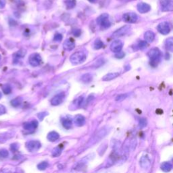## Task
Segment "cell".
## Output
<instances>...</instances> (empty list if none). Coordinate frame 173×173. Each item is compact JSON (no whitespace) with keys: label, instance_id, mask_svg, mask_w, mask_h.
<instances>
[{"label":"cell","instance_id":"10","mask_svg":"<svg viewBox=\"0 0 173 173\" xmlns=\"http://www.w3.org/2000/svg\"><path fill=\"white\" fill-rule=\"evenodd\" d=\"M130 29H131V26H130V25H125V26L121 27V28L114 31V32L113 33V37H119L124 36V35H126L129 32Z\"/></svg>","mask_w":173,"mask_h":173},{"label":"cell","instance_id":"37","mask_svg":"<svg viewBox=\"0 0 173 173\" xmlns=\"http://www.w3.org/2000/svg\"><path fill=\"white\" fill-rule=\"evenodd\" d=\"M147 125V121L146 119H144V118H142L139 120V127L141 129H143V128L145 127Z\"/></svg>","mask_w":173,"mask_h":173},{"label":"cell","instance_id":"12","mask_svg":"<svg viewBox=\"0 0 173 173\" xmlns=\"http://www.w3.org/2000/svg\"><path fill=\"white\" fill-rule=\"evenodd\" d=\"M137 8L139 13L145 14L150 11L151 6L148 4V3L141 2V3H139L138 4H137Z\"/></svg>","mask_w":173,"mask_h":173},{"label":"cell","instance_id":"6","mask_svg":"<svg viewBox=\"0 0 173 173\" xmlns=\"http://www.w3.org/2000/svg\"><path fill=\"white\" fill-rule=\"evenodd\" d=\"M138 16L134 12H127L124 14L123 16V20L126 22L129 23V24L135 23L138 20Z\"/></svg>","mask_w":173,"mask_h":173},{"label":"cell","instance_id":"47","mask_svg":"<svg viewBox=\"0 0 173 173\" xmlns=\"http://www.w3.org/2000/svg\"><path fill=\"white\" fill-rule=\"evenodd\" d=\"M88 1H90L91 3H94L96 1V0H88Z\"/></svg>","mask_w":173,"mask_h":173},{"label":"cell","instance_id":"9","mask_svg":"<svg viewBox=\"0 0 173 173\" xmlns=\"http://www.w3.org/2000/svg\"><path fill=\"white\" fill-rule=\"evenodd\" d=\"M123 48V41L119 40V39H116L112 41V43L110 44V50L114 53H118L119 52H121L122 49Z\"/></svg>","mask_w":173,"mask_h":173},{"label":"cell","instance_id":"5","mask_svg":"<svg viewBox=\"0 0 173 173\" xmlns=\"http://www.w3.org/2000/svg\"><path fill=\"white\" fill-rule=\"evenodd\" d=\"M29 62L31 66H33V67H37V66H39L41 64L42 58H41V56L39 54L34 53V54H32L29 56Z\"/></svg>","mask_w":173,"mask_h":173},{"label":"cell","instance_id":"20","mask_svg":"<svg viewBox=\"0 0 173 173\" xmlns=\"http://www.w3.org/2000/svg\"><path fill=\"white\" fill-rule=\"evenodd\" d=\"M47 138L50 141L54 142V141L58 140L59 138H60V135L56 131H51V132L48 133Z\"/></svg>","mask_w":173,"mask_h":173},{"label":"cell","instance_id":"24","mask_svg":"<svg viewBox=\"0 0 173 173\" xmlns=\"http://www.w3.org/2000/svg\"><path fill=\"white\" fill-rule=\"evenodd\" d=\"M80 80L84 83H89V82L92 81V80H93V75L90 73H86L81 76Z\"/></svg>","mask_w":173,"mask_h":173},{"label":"cell","instance_id":"33","mask_svg":"<svg viewBox=\"0 0 173 173\" xmlns=\"http://www.w3.org/2000/svg\"><path fill=\"white\" fill-rule=\"evenodd\" d=\"M49 166L48 163L47 162H42L37 165V168L40 170H44L48 168Z\"/></svg>","mask_w":173,"mask_h":173},{"label":"cell","instance_id":"41","mask_svg":"<svg viewBox=\"0 0 173 173\" xmlns=\"http://www.w3.org/2000/svg\"><path fill=\"white\" fill-rule=\"evenodd\" d=\"M125 54L123 52H119L118 53H116V55H115V57L116 58H119V59H121V58H123L124 57H125Z\"/></svg>","mask_w":173,"mask_h":173},{"label":"cell","instance_id":"50","mask_svg":"<svg viewBox=\"0 0 173 173\" xmlns=\"http://www.w3.org/2000/svg\"><path fill=\"white\" fill-rule=\"evenodd\" d=\"M1 56L0 55V60H1Z\"/></svg>","mask_w":173,"mask_h":173},{"label":"cell","instance_id":"42","mask_svg":"<svg viewBox=\"0 0 173 173\" xmlns=\"http://www.w3.org/2000/svg\"><path fill=\"white\" fill-rule=\"evenodd\" d=\"M72 34L75 37H79L81 34V31H80V29H74L72 31Z\"/></svg>","mask_w":173,"mask_h":173},{"label":"cell","instance_id":"31","mask_svg":"<svg viewBox=\"0 0 173 173\" xmlns=\"http://www.w3.org/2000/svg\"><path fill=\"white\" fill-rule=\"evenodd\" d=\"M3 93L5 95H8L12 92V86L10 84H4L2 86Z\"/></svg>","mask_w":173,"mask_h":173},{"label":"cell","instance_id":"45","mask_svg":"<svg viewBox=\"0 0 173 173\" xmlns=\"http://www.w3.org/2000/svg\"><path fill=\"white\" fill-rule=\"evenodd\" d=\"M47 115H48V113H47V112L39 113L38 114V118L39 119H40V121H42V120L45 118V116H47Z\"/></svg>","mask_w":173,"mask_h":173},{"label":"cell","instance_id":"29","mask_svg":"<svg viewBox=\"0 0 173 173\" xmlns=\"http://www.w3.org/2000/svg\"><path fill=\"white\" fill-rule=\"evenodd\" d=\"M104 46V43H103V41H102L101 39H97L95 41V42H94L93 47L95 50H99V49L103 48Z\"/></svg>","mask_w":173,"mask_h":173},{"label":"cell","instance_id":"22","mask_svg":"<svg viewBox=\"0 0 173 173\" xmlns=\"http://www.w3.org/2000/svg\"><path fill=\"white\" fill-rule=\"evenodd\" d=\"M165 48L170 52H173V38L169 37L165 41Z\"/></svg>","mask_w":173,"mask_h":173},{"label":"cell","instance_id":"26","mask_svg":"<svg viewBox=\"0 0 173 173\" xmlns=\"http://www.w3.org/2000/svg\"><path fill=\"white\" fill-rule=\"evenodd\" d=\"M26 54H27V51L24 50V49H21V50L18 51V52L14 54V59L15 60H18V59L24 58Z\"/></svg>","mask_w":173,"mask_h":173},{"label":"cell","instance_id":"21","mask_svg":"<svg viewBox=\"0 0 173 173\" xmlns=\"http://www.w3.org/2000/svg\"><path fill=\"white\" fill-rule=\"evenodd\" d=\"M107 133H108V132H107V131H106V129H101L99 132H98L97 134L95 135V136L94 137V140H95V141H99V140H100V139L104 138Z\"/></svg>","mask_w":173,"mask_h":173},{"label":"cell","instance_id":"23","mask_svg":"<svg viewBox=\"0 0 173 173\" xmlns=\"http://www.w3.org/2000/svg\"><path fill=\"white\" fill-rule=\"evenodd\" d=\"M160 168H161V170L162 171H164L165 172H170V171L172 170V166L170 162H164L161 164Z\"/></svg>","mask_w":173,"mask_h":173},{"label":"cell","instance_id":"25","mask_svg":"<svg viewBox=\"0 0 173 173\" xmlns=\"http://www.w3.org/2000/svg\"><path fill=\"white\" fill-rule=\"evenodd\" d=\"M62 126L66 129H70L72 126V121L70 119H64L62 121Z\"/></svg>","mask_w":173,"mask_h":173},{"label":"cell","instance_id":"13","mask_svg":"<svg viewBox=\"0 0 173 173\" xmlns=\"http://www.w3.org/2000/svg\"><path fill=\"white\" fill-rule=\"evenodd\" d=\"M139 164L142 168L148 169L150 167L151 160L147 156H143L139 160Z\"/></svg>","mask_w":173,"mask_h":173},{"label":"cell","instance_id":"19","mask_svg":"<svg viewBox=\"0 0 173 173\" xmlns=\"http://www.w3.org/2000/svg\"><path fill=\"white\" fill-rule=\"evenodd\" d=\"M119 75L120 74L119 72H110V73L106 74L105 76H103L102 80H104V81H110V80H112L117 78Z\"/></svg>","mask_w":173,"mask_h":173},{"label":"cell","instance_id":"38","mask_svg":"<svg viewBox=\"0 0 173 173\" xmlns=\"http://www.w3.org/2000/svg\"><path fill=\"white\" fill-rule=\"evenodd\" d=\"M128 97V94H121V95H119L116 97V101H121L125 99L126 98Z\"/></svg>","mask_w":173,"mask_h":173},{"label":"cell","instance_id":"3","mask_svg":"<svg viewBox=\"0 0 173 173\" xmlns=\"http://www.w3.org/2000/svg\"><path fill=\"white\" fill-rule=\"evenodd\" d=\"M97 23L101 28L108 29L111 26V22L109 20V15L108 14H102L97 18Z\"/></svg>","mask_w":173,"mask_h":173},{"label":"cell","instance_id":"48","mask_svg":"<svg viewBox=\"0 0 173 173\" xmlns=\"http://www.w3.org/2000/svg\"><path fill=\"white\" fill-rule=\"evenodd\" d=\"M1 97H2V93H1V92L0 91V99H1Z\"/></svg>","mask_w":173,"mask_h":173},{"label":"cell","instance_id":"2","mask_svg":"<svg viewBox=\"0 0 173 173\" xmlns=\"http://www.w3.org/2000/svg\"><path fill=\"white\" fill-rule=\"evenodd\" d=\"M86 56L82 52H76L72 54L70 57V61L73 65H78L83 63L86 60Z\"/></svg>","mask_w":173,"mask_h":173},{"label":"cell","instance_id":"34","mask_svg":"<svg viewBox=\"0 0 173 173\" xmlns=\"http://www.w3.org/2000/svg\"><path fill=\"white\" fill-rule=\"evenodd\" d=\"M9 156V151L5 149H0V158H6Z\"/></svg>","mask_w":173,"mask_h":173},{"label":"cell","instance_id":"43","mask_svg":"<svg viewBox=\"0 0 173 173\" xmlns=\"http://www.w3.org/2000/svg\"><path fill=\"white\" fill-rule=\"evenodd\" d=\"M18 147H19V146H18V145L17 144V143H13V144H12L10 145L11 150L13 151H17L18 149Z\"/></svg>","mask_w":173,"mask_h":173},{"label":"cell","instance_id":"8","mask_svg":"<svg viewBox=\"0 0 173 173\" xmlns=\"http://www.w3.org/2000/svg\"><path fill=\"white\" fill-rule=\"evenodd\" d=\"M161 10L163 12H171L173 10L172 0H160Z\"/></svg>","mask_w":173,"mask_h":173},{"label":"cell","instance_id":"32","mask_svg":"<svg viewBox=\"0 0 173 173\" xmlns=\"http://www.w3.org/2000/svg\"><path fill=\"white\" fill-rule=\"evenodd\" d=\"M136 145H137V139L134 138L130 141L129 145L127 146L128 149H129V151H132L134 150V149L136 148Z\"/></svg>","mask_w":173,"mask_h":173},{"label":"cell","instance_id":"18","mask_svg":"<svg viewBox=\"0 0 173 173\" xmlns=\"http://www.w3.org/2000/svg\"><path fill=\"white\" fill-rule=\"evenodd\" d=\"M145 40L147 43H151L155 39V33L151 31H147L144 34Z\"/></svg>","mask_w":173,"mask_h":173},{"label":"cell","instance_id":"46","mask_svg":"<svg viewBox=\"0 0 173 173\" xmlns=\"http://www.w3.org/2000/svg\"><path fill=\"white\" fill-rule=\"evenodd\" d=\"M6 1L5 0H0V9H3L5 6Z\"/></svg>","mask_w":173,"mask_h":173},{"label":"cell","instance_id":"40","mask_svg":"<svg viewBox=\"0 0 173 173\" xmlns=\"http://www.w3.org/2000/svg\"><path fill=\"white\" fill-rule=\"evenodd\" d=\"M62 39H63V36H62V34H60V33H56V34L54 35V40L55 41H57V42H59V41H62Z\"/></svg>","mask_w":173,"mask_h":173},{"label":"cell","instance_id":"49","mask_svg":"<svg viewBox=\"0 0 173 173\" xmlns=\"http://www.w3.org/2000/svg\"><path fill=\"white\" fill-rule=\"evenodd\" d=\"M124 1H134V0H123Z\"/></svg>","mask_w":173,"mask_h":173},{"label":"cell","instance_id":"1","mask_svg":"<svg viewBox=\"0 0 173 173\" xmlns=\"http://www.w3.org/2000/svg\"><path fill=\"white\" fill-rule=\"evenodd\" d=\"M147 56L149 57L150 62L149 64L153 67H156L159 64L161 58V52L158 48H152L147 52Z\"/></svg>","mask_w":173,"mask_h":173},{"label":"cell","instance_id":"11","mask_svg":"<svg viewBox=\"0 0 173 173\" xmlns=\"http://www.w3.org/2000/svg\"><path fill=\"white\" fill-rule=\"evenodd\" d=\"M65 97V93L64 92H62V93H60L58 94H57L53 97V98L51 99V104L52 106H58L62 103V101H64V99Z\"/></svg>","mask_w":173,"mask_h":173},{"label":"cell","instance_id":"14","mask_svg":"<svg viewBox=\"0 0 173 173\" xmlns=\"http://www.w3.org/2000/svg\"><path fill=\"white\" fill-rule=\"evenodd\" d=\"M63 48L66 51H72L75 48V43L72 39H68L64 42Z\"/></svg>","mask_w":173,"mask_h":173},{"label":"cell","instance_id":"35","mask_svg":"<svg viewBox=\"0 0 173 173\" xmlns=\"http://www.w3.org/2000/svg\"><path fill=\"white\" fill-rule=\"evenodd\" d=\"M8 138H9V135L7 133H0V143H5Z\"/></svg>","mask_w":173,"mask_h":173},{"label":"cell","instance_id":"4","mask_svg":"<svg viewBox=\"0 0 173 173\" xmlns=\"http://www.w3.org/2000/svg\"><path fill=\"white\" fill-rule=\"evenodd\" d=\"M41 144L39 141L31 140L26 143V147L27 150L30 152H36L41 148Z\"/></svg>","mask_w":173,"mask_h":173},{"label":"cell","instance_id":"39","mask_svg":"<svg viewBox=\"0 0 173 173\" xmlns=\"http://www.w3.org/2000/svg\"><path fill=\"white\" fill-rule=\"evenodd\" d=\"M104 64V59L101 58V59H99L97 62H95V64H94V66H95L96 68H97L100 67V66H101Z\"/></svg>","mask_w":173,"mask_h":173},{"label":"cell","instance_id":"17","mask_svg":"<svg viewBox=\"0 0 173 173\" xmlns=\"http://www.w3.org/2000/svg\"><path fill=\"white\" fill-rule=\"evenodd\" d=\"M89 156H86L85 158H84L83 159H82L81 160L78 161V162L76 163V164L74 165V169L76 170H79L80 169H82L83 167L85 166L86 163H87L88 161H89Z\"/></svg>","mask_w":173,"mask_h":173},{"label":"cell","instance_id":"30","mask_svg":"<svg viewBox=\"0 0 173 173\" xmlns=\"http://www.w3.org/2000/svg\"><path fill=\"white\" fill-rule=\"evenodd\" d=\"M76 3V0H66L65 5L67 9H72L75 7Z\"/></svg>","mask_w":173,"mask_h":173},{"label":"cell","instance_id":"27","mask_svg":"<svg viewBox=\"0 0 173 173\" xmlns=\"http://www.w3.org/2000/svg\"><path fill=\"white\" fill-rule=\"evenodd\" d=\"M62 147H60V145H59L58 147H56V148H54L52 150V156L55 157V158H57V157L60 156L61 154H62Z\"/></svg>","mask_w":173,"mask_h":173},{"label":"cell","instance_id":"36","mask_svg":"<svg viewBox=\"0 0 173 173\" xmlns=\"http://www.w3.org/2000/svg\"><path fill=\"white\" fill-rule=\"evenodd\" d=\"M147 43L145 41H139V43H138V45H137V47H138V48L139 50H144L147 48Z\"/></svg>","mask_w":173,"mask_h":173},{"label":"cell","instance_id":"7","mask_svg":"<svg viewBox=\"0 0 173 173\" xmlns=\"http://www.w3.org/2000/svg\"><path fill=\"white\" fill-rule=\"evenodd\" d=\"M157 29H158V32L161 33L162 35H166L170 32L171 28L170 25L168 22H162L160 23L158 25Z\"/></svg>","mask_w":173,"mask_h":173},{"label":"cell","instance_id":"16","mask_svg":"<svg viewBox=\"0 0 173 173\" xmlns=\"http://www.w3.org/2000/svg\"><path fill=\"white\" fill-rule=\"evenodd\" d=\"M86 119L81 114L76 115L74 119V123L76 127H82L85 124Z\"/></svg>","mask_w":173,"mask_h":173},{"label":"cell","instance_id":"44","mask_svg":"<svg viewBox=\"0 0 173 173\" xmlns=\"http://www.w3.org/2000/svg\"><path fill=\"white\" fill-rule=\"evenodd\" d=\"M5 112H6V109H5V106L0 104V115L4 114Z\"/></svg>","mask_w":173,"mask_h":173},{"label":"cell","instance_id":"15","mask_svg":"<svg viewBox=\"0 0 173 173\" xmlns=\"http://www.w3.org/2000/svg\"><path fill=\"white\" fill-rule=\"evenodd\" d=\"M37 127H38V122L37 121H33L29 122V123H26L23 125L24 129L26 130V131H34V130L37 129Z\"/></svg>","mask_w":173,"mask_h":173},{"label":"cell","instance_id":"28","mask_svg":"<svg viewBox=\"0 0 173 173\" xmlns=\"http://www.w3.org/2000/svg\"><path fill=\"white\" fill-rule=\"evenodd\" d=\"M22 102V99L20 97H18L15 99H12L11 101V105L13 106V107L17 108L21 105Z\"/></svg>","mask_w":173,"mask_h":173}]
</instances>
